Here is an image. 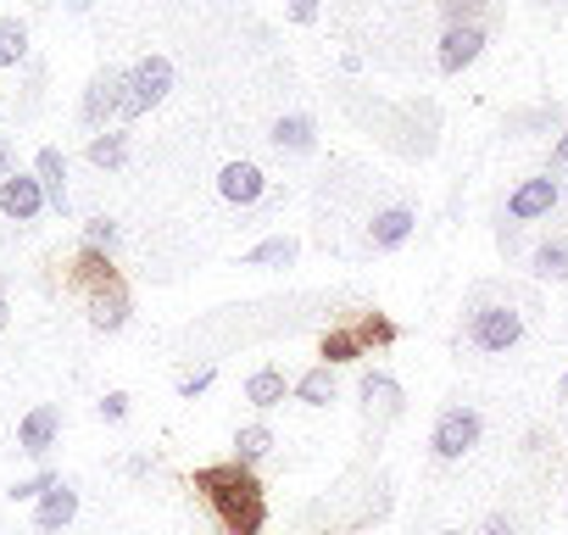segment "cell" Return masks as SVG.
I'll return each instance as SVG.
<instances>
[{
    "mask_svg": "<svg viewBox=\"0 0 568 535\" xmlns=\"http://www.w3.org/2000/svg\"><path fill=\"white\" fill-rule=\"evenodd\" d=\"M0 179H12V145L0 140Z\"/></svg>",
    "mask_w": 568,
    "mask_h": 535,
    "instance_id": "cell-32",
    "label": "cell"
},
{
    "mask_svg": "<svg viewBox=\"0 0 568 535\" xmlns=\"http://www.w3.org/2000/svg\"><path fill=\"white\" fill-rule=\"evenodd\" d=\"M535 274L540 280H568V245L562 240H546V245H535Z\"/></svg>",
    "mask_w": 568,
    "mask_h": 535,
    "instance_id": "cell-20",
    "label": "cell"
},
{
    "mask_svg": "<svg viewBox=\"0 0 568 535\" xmlns=\"http://www.w3.org/2000/svg\"><path fill=\"white\" fill-rule=\"evenodd\" d=\"M485 7V0H440V12H446V23L457 29V23H474V12Z\"/></svg>",
    "mask_w": 568,
    "mask_h": 535,
    "instance_id": "cell-27",
    "label": "cell"
},
{
    "mask_svg": "<svg viewBox=\"0 0 568 535\" xmlns=\"http://www.w3.org/2000/svg\"><path fill=\"white\" fill-rule=\"evenodd\" d=\"M440 535H463V529H440Z\"/></svg>",
    "mask_w": 568,
    "mask_h": 535,
    "instance_id": "cell-37",
    "label": "cell"
},
{
    "mask_svg": "<svg viewBox=\"0 0 568 535\" xmlns=\"http://www.w3.org/2000/svg\"><path fill=\"white\" fill-rule=\"evenodd\" d=\"M291 23H318V0H291Z\"/></svg>",
    "mask_w": 568,
    "mask_h": 535,
    "instance_id": "cell-31",
    "label": "cell"
},
{
    "mask_svg": "<svg viewBox=\"0 0 568 535\" xmlns=\"http://www.w3.org/2000/svg\"><path fill=\"white\" fill-rule=\"evenodd\" d=\"M112 112H123V73H112V68H106V73L84 90V123L95 129V123H101V118H112Z\"/></svg>",
    "mask_w": 568,
    "mask_h": 535,
    "instance_id": "cell-12",
    "label": "cell"
},
{
    "mask_svg": "<svg viewBox=\"0 0 568 535\" xmlns=\"http://www.w3.org/2000/svg\"><path fill=\"white\" fill-rule=\"evenodd\" d=\"M363 402L379 407V413H396V407H402V385H396L390 374H368V380H363Z\"/></svg>",
    "mask_w": 568,
    "mask_h": 535,
    "instance_id": "cell-22",
    "label": "cell"
},
{
    "mask_svg": "<svg viewBox=\"0 0 568 535\" xmlns=\"http://www.w3.org/2000/svg\"><path fill=\"white\" fill-rule=\"evenodd\" d=\"M485 535H513V524H507V518H490V524H485Z\"/></svg>",
    "mask_w": 568,
    "mask_h": 535,
    "instance_id": "cell-34",
    "label": "cell"
},
{
    "mask_svg": "<svg viewBox=\"0 0 568 535\" xmlns=\"http://www.w3.org/2000/svg\"><path fill=\"white\" fill-rule=\"evenodd\" d=\"M0 324H7V285H0Z\"/></svg>",
    "mask_w": 568,
    "mask_h": 535,
    "instance_id": "cell-35",
    "label": "cell"
},
{
    "mask_svg": "<svg viewBox=\"0 0 568 535\" xmlns=\"http://www.w3.org/2000/svg\"><path fill=\"white\" fill-rule=\"evenodd\" d=\"M296 402H307V407H329V402H335V369H329V363L307 369V374L296 380Z\"/></svg>",
    "mask_w": 568,
    "mask_h": 535,
    "instance_id": "cell-18",
    "label": "cell"
},
{
    "mask_svg": "<svg viewBox=\"0 0 568 535\" xmlns=\"http://www.w3.org/2000/svg\"><path fill=\"white\" fill-rule=\"evenodd\" d=\"M284 396H291V385H284V374H278V369H256V374L245 380V402H251V407H262V413H267V407H278Z\"/></svg>",
    "mask_w": 568,
    "mask_h": 535,
    "instance_id": "cell-17",
    "label": "cell"
},
{
    "mask_svg": "<svg viewBox=\"0 0 568 535\" xmlns=\"http://www.w3.org/2000/svg\"><path fill=\"white\" fill-rule=\"evenodd\" d=\"M296 256H302V245H296L291 234H273V240L251 245V251H245L240 262H245V268H291Z\"/></svg>",
    "mask_w": 568,
    "mask_h": 535,
    "instance_id": "cell-16",
    "label": "cell"
},
{
    "mask_svg": "<svg viewBox=\"0 0 568 535\" xmlns=\"http://www.w3.org/2000/svg\"><path fill=\"white\" fill-rule=\"evenodd\" d=\"M562 402H568V374H562Z\"/></svg>",
    "mask_w": 568,
    "mask_h": 535,
    "instance_id": "cell-36",
    "label": "cell"
},
{
    "mask_svg": "<svg viewBox=\"0 0 568 535\" xmlns=\"http://www.w3.org/2000/svg\"><path fill=\"white\" fill-rule=\"evenodd\" d=\"M551 162H557V168H568V134H562L557 145H551Z\"/></svg>",
    "mask_w": 568,
    "mask_h": 535,
    "instance_id": "cell-33",
    "label": "cell"
},
{
    "mask_svg": "<svg viewBox=\"0 0 568 535\" xmlns=\"http://www.w3.org/2000/svg\"><path fill=\"white\" fill-rule=\"evenodd\" d=\"M278 151H291V157H307L313 145H318V129H313V118H302V112H291V118H278L273 123V134H267Z\"/></svg>",
    "mask_w": 568,
    "mask_h": 535,
    "instance_id": "cell-15",
    "label": "cell"
},
{
    "mask_svg": "<svg viewBox=\"0 0 568 535\" xmlns=\"http://www.w3.org/2000/svg\"><path fill=\"white\" fill-rule=\"evenodd\" d=\"M363 357V335L357 330H329L324 335V363L335 369V363H357Z\"/></svg>",
    "mask_w": 568,
    "mask_h": 535,
    "instance_id": "cell-21",
    "label": "cell"
},
{
    "mask_svg": "<svg viewBox=\"0 0 568 535\" xmlns=\"http://www.w3.org/2000/svg\"><path fill=\"white\" fill-rule=\"evenodd\" d=\"M206 385H212V369H195V374H184V380H179V396H201Z\"/></svg>",
    "mask_w": 568,
    "mask_h": 535,
    "instance_id": "cell-28",
    "label": "cell"
},
{
    "mask_svg": "<svg viewBox=\"0 0 568 535\" xmlns=\"http://www.w3.org/2000/svg\"><path fill=\"white\" fill-rule=\"evenodd\" d=\"M0 212L18 218V223L40 218V212H45V190H40V179H34V173H12V179H0Z\"/></svg>",
    "mask_w": 568,
    "mask_h": 535,
    "instance_id": "cell-7",
    "label": "cell"
},
{
    "mask_svg": "<svg viewBox=\"0 0 568 535\" xmlns=\"http://www.w3.org/2000/svg\"><path fill=\"white\" fill-rule=\"evenodd\" d=\"M73 513H79V491L57 480V485L40 496V513H34V524H40L45 535H57V529H68V524H73Z\"/></svg>",
    "mask_w": 568,
    "mask_h": 535,
    "instance_id": "cell-13",
    "label": "cell"
},
{
    "mask_svg": "<svg viewBox=\"0 0 568 535\" xmlns=\"http://www.w3.org/2000/svg\"><path fill=\"white\" fill-rule=\"evenodd\" d=\"M479 435H485V418L474 407H446L435 418V430H429V446H435L440 463H457V457H468L479 446Z\"/></svg>",
    "mask_w": 568,
    "mask_h": 535,
    "instance_id": "cell-4",
    "label": "cell"
},
{
    "mask_svg": "<svg viewBox=\"0 0 568 535\" xmlns=\"http://www.w3.org/2000/svg\"><path fill=\"white\" fill-rule=\"evenodd\" d=\"M29 51V29L23 23H0V68H18Z\"/></svg>",
    "mask_w": 568,
    "mask_h": 535,
    "instance_id": "cell-24",
    "label": "cell"
},
{
    "mask_svg": "<svg viewBox=\"0 0 568 535\" xmlns=\"http://www.w3.org/2000/svg\"><path fill=\"white\" fill-rule=\"evenodd\" d=\"M479 51H485V29H479V23L446 29V40H440V73H463Z\"/></svg>",
    "mask_w": 568,
    "mask_h": 535,
    "instance_id": "cell-10",
    "label": "cell"
},
{
    "mask_svg": "<svg viewBox=\"0 0 568 535\" xmlns=\"http://www.w3.org/2000/svg\"><path fill=\"white\" fill-rule=\"evenodd\" d=\"M57 435H62V407H57V402H40V407L18 424V452L45 457V452L57 446Z\"/></svg>",
    "mask_w": 568,
    "mask_h": 535,
    "instance_id": "cell-6",
    "label": "cell"
},
{
    "mask_svg": "<svg viewBox=\"0 0 568 535\" xmlns=\"http://www.w3.org/2000/svg\"><path fill=\"white\" fill-rule=\"evenodd\" d=\"M357 335H363V346H368V341H374V346H390V341H396V324H390V319H363Z\"/></svg>",
    "mask_w": 568,
    "mask_h": 535,
    "instance_id": "cell-26",
    "label": "cell"
},
{
    "mask_svg": "<svg viewBox=\"0 0 568 535\" xmlns=\"http://www.w3.org/2000/svg\"><path fill=\"white\" fill-rule=\"evenodd\" d=\"M168 90H173V62H168V57H145V62L123 79V118L151 112Z\"/></svg>",
    "mask_w": 568,
    "mask_h": 535,
    "instance_id": "cell-5",
    "label": "cell"
},
{
    "mask_svg": "<svg viewBox=\"0 0 568 535\" xmlns=\"http://www.w3.org/2000/svg\"><path fill=\"white\" fill-rule=\"evenodd\" d=\"M101 418H106V424H118V418H129V396H123V391H112V396L101 402Z\"/></svg>",
    "mask_w": 568,
    "mask_h": 535,
    "instance_id": "cell-29",
    "label": "cell"
},
{
    "mask_svg": "<svg viewBox=\"0 0 568 535\" xmlns=\"http://www.w3.org/2000/svg\"><path fill=\"white\" fill-rule=\"evenodd\" d=\"M34 179H40L45 201H51L57 212H68V157H62L57 145H45V151H40V162H34Z\"/></svg>",
    "mask_w": 568,
    "mask_h": 535,
    "instance_id": "cell-14",
    "label": "cell"
},
{
    "mask_svg": "<svg viewBox=\"0 0 568 535\" xmlns=\"http://www.w3.org/2000/svg\"><path fill=\"white\" fill-rule=\"evenodd\" d=\"M557 206V179H524L513 195H507V218L513 223H535Z\"/></svg>",
    "mask_w": 568,
    "mask_h": 535,
    "instance_id": "cell-9",
    "label": "cell"
},
{
    "mask_svg": "<svg viewBox=\"0 0 568 535\" xmlns=\"http://www.w3.org/2000/svg\"><path fill=\"white\" fill-rule=\"evenodd\" d=\"M51 485H57V474H51V468H40V474H29V480H18V485H12L7 496H12V502H40V496H45Z\"/></svg>",
    "mask_w": 568,
    "mask_h": 535,
    "instance_id": "cell-25",
    "label": "cell"
},
{
    "mask_svg": "<svg viewBox=\"0 0 568 535\" xmlns=\"http://www.w3.org/2000/svg\"><path fill=\"white\" fill-rule=\"evenodd\" d=\"M195 491L212 502V513L223 518L229 535H262L267 529V496H262V480L245 463H206L195 474Z\"/></svg>",
    "mask_w": 568,
    "mask_h": 535,
    "instance_id": "cell-1",
    "label": "cell"
},
{
    "mask_svg": "<svg viewBox=\"0 0 568 535\" xmlns=\"http://www.w3.org/2000/svg\"><path fill=\"white\" fill-rule=\"evenodd\" d=\"M90 162L95 168H123L129 162V134H95L90 140Z\"/></svg>",
    "mask_w": 568,
    "mask_h": 535,
    "instance_id": "cell-23",
    "label": "cell"
},
{
    "mask_svg": "<svg viewBox=\"0 0 568 535\" xmlns=\"http://www.w3.org/2000/svg\"><path fill=\"white\" fill-rule=\"evenodd\" d=\"M413 206H385V212H374V223H368V245L374 251H396V245H407V234H413Z\"/></svg>",
    "mask_w": 568,
    "mask_h": 535,
    "instance_id": "cell-11",
    "label": "cell"
},
{
    "mask_svg": "<svg viewBox=\"0 0 568 535\" xmlns=\"http://www.w3.org/2000/svg\"><path fill=\"white\" fill-rule=\"evenodd\" d=\"M84 240H90V245H112V240H118V229H112L106 218H95V223L84 229Z\"/></svg>",
    "mask_w": 568,
    "mask_h": 535,
    "instance_id": "cell-30",
    "label": "cell"
},
{
    "mask_svg": "<svg viewBox=\"0 0 568 535\" xmlns=\"http://www.w3.org/2000/svg\"><path fill=\"white\" fill-rule=\"evenodd\" d=\"M267 446H273V430L267 424H245L240 435H234V463H256V457H267Z\"/></svg>",
    "mask_w": 568,
    "mask_h": 535,
    "instance_id": "cell-19",
    "label": "cell"
},
{
    "mask_svg": "<svg viewBox=\"0 0 568 535\" xmlns=\"http://www.w3.org/2000/svg\"><path fill=\"white\" fill-rule=\"evenodd\" d=\"M79 285L90 291V319H95V330H123L129 324V296H123V285H118V274L95 256V245L79 256Z\"/></svg>",
    "mask_w": 568,
    "mask_h": 535,
    "instance_id": "cell-2",
    "label": "cell"
},
{
    "mask_svg": "<svg viewBox=\"0 0 568 535\" xmlns=\"http://www.w3.org/2000/svg\"><path fill=\"white\" fill-rule=\"evenodd\" d=\"M468 341H474L479 352H513V346L524 341V313L507 307V302H485V307H474V319H468Z\"/></svg>",
    "mask_w": 568,
    "mask_h": 535,
    "instance_id": "cell-3",
    "label": "cell"
},
{
    "mask_svg": "<svg viewBox=\"0 0 568 535\" xmlns=\"http://www.w3.org/2000/svg\"><path fill=\"white\" fill-rule=\"evenodd\" d=\"M217 195L234 201V206H256V201L267 195V179H262L256 162H229V168L217 173Z\"/></svg>",
    "mask_w": 568,
    "mask_h": 535,
    "instance_id": "cell-8",
    "label": "cell"
}]
</instances>
